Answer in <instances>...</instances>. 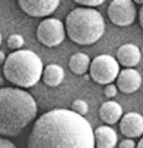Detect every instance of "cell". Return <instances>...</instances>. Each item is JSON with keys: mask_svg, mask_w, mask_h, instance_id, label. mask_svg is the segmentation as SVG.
I'll list each match as a JSON object with an SVG mask.
<instances>
[{"mask_svg": "<svg viewBox=\"0 0 143 148\" xmlns=\"http://www.w3.org/2000/svg\"><path fill=\"white\" fill-rule=\"evenodd\" d=\"M94 130L74 110L55 108L35 120L27 148H94Z\"/></svg>", "mask_w": 143, "mask_h": 148, "instance_id": "1", "label": "cell"}, {"mask_svg": "<svg viewBox=\"0 0 143 148\" xmlns=\"http://www.w3.org/2000/svg\"><path fill=\"white\" fill-rule=\"evenodd\" d=\"M37 116L34 98L21 88H2L0 90V133L18 136Z\"/></svg>", "mask_w": 143, "mask_h": 148, "instance_id": "2", "label": "cell"}, {"mask_svg": "<svg viewBox=\"0 0 143 148\" xmlns=\"http://www.w3.org/2000/svg\"><path fill=\"white\" fill-rule=\"evenodd\" d=\"M43 61L30 49H18L7 55L3 64V76L18 88H33L43 77Z\"/></svg>", "mask_w": 143, "mask_h": 148, "instance_id": "3", "label": "cell"}, {"mask_svg": "<svg viewBox=\"0 0 143 148\" xmlns=\"http://www.w3.org/2000/svg\"><path fill=\"white\" fill-rule=\"evenodd\" d=\"M66 34L75 45L89 46L96 43L105 33V21L100 12L90 8H77L65 19Z\"/></svg>", "mask_w": 143, "mask_h": 148, "instance_id": "4", "label": "cell"}, {"mask_svg": "<svg viewBox=\"0 0 143 148\" xmlns=\"http://www.w3.org/2000/svg\"><path fill=\"white\" fill-rule=\"evenodd\" d=\"M120 62L111 55H99L91 61L90 65V77L93 82L99 84H109L117 80L120 74Z\"/></svg>", "mask_w": 143, "mask_h": 148, "instance_id": "5", "label": "cell"}, {"mask_svg": "<svg viewBox=\"0 0 143 148\" xmlns=\"http://www.w3.org/2000/svg\"><path fill=\"white\" fill-rule=\"evenodd\" d=\"M37 40L47 47L59 46L66 36V27L62 21L56 18H46L43 19L37 27Z\"/></svg>", "mask_w": 143, "mask_h": 148, "instance_id": "6", "label": "cell"}, {"mask_svg": "<svg viewBox=\"0 0 143 148\" xmlns=\"http://www.w3.org/2000/svg\"><path fill=\"white\" fill-rule=\"evenodd\" d=\"M108 16L118 27H128L136 21L137 12L134 0H112L108 6Z\"/></svg>", "mask_w": 143, "mask_h": 148, "instance_id": "7", "label": "cell"}, {"mask_svg": "<svg viewBox=\"0 0 143 148\" xmlns=\"http://www.w3.org/2000/svg\"><path fill=\"white\" fill-rule=\"evenodd\" d=\"M61 0H18V5L24 14L34 18L49 16L58 9Z\"/></svg>", "mask_w": 143, "mask_h": 148, "instance_id": "8", "label": "cell"}, {"mask_svg": "<svg viewBox=\"0 0 143 148\" xmlns=\"http://www.w3.org/2000/svg\"><path fill=\"white\" fill-rule=\"evenodd\" d=\"M120 130L127 138H139L143 135V116L139 113H127L120 120Z\"/></svg>", "mask_w": 143, "mask_h": 148, "instance_id": "9", "label": "cell"}, {"mask_svg": "<svg viewBox=\"0 0 143 148\" xmlns=\"http://www.w3.org/2000/svg\"><path fill=\"white\" fill-rule=\"evenodd\" d=\"M115 82L123 93H134L142 86V76L134 68H124L120 71Z\"/></svg>", "mask_w": 143, "mask_h": 148, "instance_id": "10", "label": "cell"}, {"mask_svg": "<svg viewBox=\"0 0 143 148\" xmlns=\"http://www.w3.org/2000/svg\"><path fill=\"white\" fill-rule=\"evenodd\" d=\"M142 58V49H139L133 43H125L118 47L117 51V59L123 67L125 68H133L140 62Z\"/></svg>", "mask_w": 143, "mask_h": 148, "instance_id": "11", "label": "cell"}, {"mask_svg": "<svg viewBox=\"0 0 143 148\" xmlns=\"http://www.w3.org/2000/svg\"><path fill=\"white\" fill-rule=\"evenodd\" d=\"M99 117L103 123H106V125H115V123L120 121L121 117H123V108L115 101L103 102L99 108Z\"/></svg>", "mask_w": 143, "mask_h": 148, "instance_id": "12", "label": "cell"}, {"mask_svg": "<svg viewBox=\"0 0 143 148\" xmlns=\"http://www.w3.org/2000/svg\"><path fill=\"white\" fill-rule=\"evenodd\" d=\"M117 139V132L111 126H99L94 130V141L98 148H114Z\"/></svg>", "mask_w": 143, "mask_h": 148, "instance_id": "13", "label": "cell"}, {"mask_svg": "<svg viewBox=\"0 0 143 148\" xmlns=\"http://www.w3.org/2000/svg\"><path fill=\"white\" fill-rule=\"evenodd\" d=\"M65 79V73H64V68L58 64H49L44 67V71H43V77L41 80L44 82V84L50 86V88H56L59 86Z\"/></svg>", "mask_w": 143, "mask_h": 148, "instance_id": "14", "label": "cell"}, {"mask_svg": "<svg viewBox=\"0 0 143 148\" xmlns=\"http://www.w3.org/2000/svg\"><path fill=\"white\" fill-rule=\"evenodd\" d=\"M90 65H91V61L87 53L77 52L69 58V70L74 74H77V76L86 74L87 70H90Z\"/></svg>", "mask_w": 143, "mask_h": 148, "instance_id": "15", "label": "cell"}, {"mask_svg": "<svg viewBox=\"0 0 143 148\" xmlns=\"http://www.w3.org/2000/svg\"><path fill=\"white\" fill-rule=\"evenodd\" d=\"M6 45H7L9 49H12V51H18V49H21L22 45H24V37L21 34H10L7 37Z\"/></svg>", "mask_w": 143, "mask_h": 148, "instance_id": "16", "label": "cell"}, {"mask_svg": "<svg viewBox=\"0 0 143 148\" xmlns=\"http://www.w3.org/2000/svg\"><path fill=\"white\" fill-rule=\"evenodd\" d=\"M71 110H74L75 113L84 116V114H87V111H89V105H87L86 101H83V99H75L73 102V108Z\"/></svg>", "mask_w": 143, "mask_h": 148, "instance_id": "17", "label": "cell"}, {"mask_svg": "<svg viewBox=\"0 0 143 148\" xmlns=\"http://www.w3.org/2000/svg\"><path fill=\"white\" fill-rule=\"evenodd\" d=\"M75 3L81 6H87V8H94V6H100L105 0H74Z\"/></svg>", "mask_w": 143, "mask_h": 148, "instance_id": "18", "label": "cell"}, {"mask_svg": "<svg viewBox=\"0 0 143 148\" xmlns=\"http://www.w3.org/2000/svg\"><path fill=\"white\" fill-rule=\"evenodd\" d=\"M118 90H120V89H118L117 84H112V83L105 84V96H106V98H114Z\"/></svg>", "mask_w": 143, "mask_h": 148, "instance_id": "19", "label": "cell"}, {"mask_svg": "<svg viewBox=\"0 0 143 148\" xmlns=\"http://www.w3.org/2000/svg\"><path fill=\"white\" fill-rule=\"evenodd\" d=\"M118 148H137V145L134 144V141L130 138V139H124L120 145H118Z\"/></svg>", "mask_w": 143, "mask_h": 148, "instance_id": "20", "label": "cell"}, {"mask_svg": "<svg viewBox=\"0 0 143 148\" xmlns=\"http://www.w3.org/2000/svg\"><path fill=\"white\" fill-rule=\"evenodd\" d=\"M0 148H16V145L12 144L9 139H5L3 136V139H0Z\"/></svg>", "mask_w": 143, "mask_h": 148, "instance_id": "21", "label": "cell"}, {"mask_svg": "<svg viewBox=\"0 0 143 148\" xmlns=\"http://www.w3.org/2000/svg\"><path fill=\"white\" fill-rule=\"evenodd\" d=\"M139 24H140V27L143 28V5H142V8L139 10Z\"/></svg>", "mask_w": 143, "mask_h": 148, "instance_id": "22", "label": "cell"}, {"mask_svg": "<svg viewBox=\"0 0 143 148\" xmlns=\"http://www.w3.org/2000/svg\"><path fill=\"white\" fill-rule=\"evenodd\" d=\"M137 148H143V138L137 142Z\"/></svg>", "mask_w": 143, "mask_h": 148, "instance_id": "23", "label": "cell"}, {"mask_svg": "<svg viewBox=\"0 0 143 148\" xmlns=\"http://www.w3.org/2000/svg\"><path fill=\"white\" fill-rule=\"evenodd\" d=\"M134 3H137V5H143V0H134Z\"/></svg>", "mask_w": 143, "mask_h": 148, "instance_id": "24", "label": "cell"}, {"mask_svg": "<svg viewBox=\"0 0 143 148\" xmlns=\"http://www.w3.org/2000/svg\"><path fill=\"white\" fill-rule=\"evenodd\" d=\"M142 53H143V47H142Z\"/></svg>", "mask_w": 143, "mask_h": 148, "instance_id": "25", "label": "cell"}]
</instances>
